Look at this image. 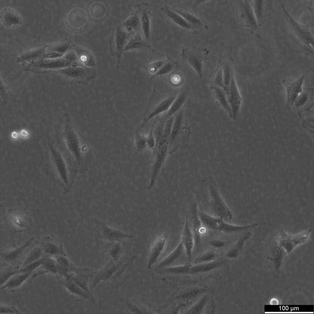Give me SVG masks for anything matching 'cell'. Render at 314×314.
<instances>
[{
	"label": "cell",
	"mask_w": 314,
	"mask_h": 314,
	"mask_svg": "<svg viewBox=\"0 0 314 314\" xmlns=\"http://www.w3.org/2000/svg\"><path fill=\"white\" fill-rule=\"evenodd\" d=\"M210 246L215 248L219 249L225 246L226 242L224 240L219 239H213L209 242Z\"/></svg>",
	"instance_id": "obj_62"
},
{
	"label": "cell",
	"mask_w": 314,
	"mask_h": 314,
	"mask_svg": "<svg viewBox=\"0 0 314 314\" xmlns=\"http://www.w3.org/2000/svg\"><path fill=\"white\" fill-rule=\"evenodd\" d=\"M312 231L311 229H309L295 234H291L281 229L276 237L280 245L287 253H289L297 246L307 240Z\"/></svg>",
	"instance_id": "obj_14"
},
{
	"label": "cell",
	"mask_w": 314,
	"mask_h": 314,
	"mask_svg": "<svg viewBox=\"0 0 314 314\" xmlns=\"http://www.w3.org/2000/svg\"><path fill=\"white\" fill-rule=\"evenodd\" d=\"M209 53V50L206 48L196 47L185 48L182 50L181 56L182 59L201 78L203 66L208 59Z\"/></svg>",
	"instance_id": "obj_11"
},
{
	"label": "cell",
	"mask_w": 314,
	"mask_h": 314,
	"mask_svg": "<svg viewBox=\"0 0 314 314\" xmlns=\"http://www.w3.org/2000/svg\"><path fill=\"white\" fill-rule=\"evenodd\" d=\"M179 63L178 61L170 58H168L165 63L151 77H161L166 75L177 69L179 67Z\"/></svg>",
	"instance_id": "obj_49"
},
{
	"label": "cell",
	"mask_w": 314,
	"mask_h": 314,
	"mask_svg": "<svg viewBox=\"0 0 314 314\" xmlns=\"http://www.w3.org/2000/svg\"><path fill=\"white\" fill-rule=\"evenodd\" d=\"M201 190L214 216L231 223L232 212L223 199L212 177L205 178L202 181Z\"/></svg>",
	"instance_id": "obj_4"
},
{
	"label": "cell",
	"mask_w": 314,
	"mask_h": 314,
	"mask_svg": "<svg viewBox=\"0 0 314 314\" xmlns=\"http://www.w3.org/2000/svg\"><path fill=\"white\" fill-rule=\"evenodd\" d=\"M17 270L9 269L1 271V286L6 283L12 276L17 273Z\"/></svg>",
	"instance_id": "obj_57"
},
{
	"label": "cell",
	"mask_w": 314,
	"mask_h": 314,
	"mask_svg": "<svg viewBox=\"0 0 314 314\" xmlns=\"http://www.w3.org/2000/svg\"><path fill=\"white\" fill-rule=\"evenodd\" d=\"M0 106L7 104L10 102H15L16 98L6 85L0 78Z\"/></svg>",
	"instance_id": "obj_47"
},
{
	"label": "cell",
	"mask_w": 314,
	"mask_h": 314,
	"mask_svg": "<svg viewBox=\"0 0 314 314\" xmlns=\"http://www.w3.org/2000/svg\"><path fill=\"white\" fill-rule=\"evenodd\" d=\"M34 239L32 237L21 246L12 249L1 251V257L3 261L9 264H15L21 257Z\"/></svg>",
	"instance_id": "obj_28"
},
{
	"label": "cell",
	"mask_w": 314,
	"mask_h": 314,
	"mask_svg": "<svg viewBox=\"0 0 314 314\" xmlns=\"http://www.w3.org/2000/svg\"><path fill=\"white\" fill-rule=\"evenodd\" d=\"M198 214L203 225L207 229L225 234L243 233L251 231L258 226L257 223L243 226L232 224L220 218L199 210Z\"/></svg>",
	"instance_id": "obj_6"
},
{
	"label": "cell",
	"mask_w": 314,
	"mask_h": 314,
	"mask_svg": "<svg viewBox=\"0 0 314 314\" xmlns=\"http://www.w3.org/2000/svg\"><path fill=\"white\" fill-rule=\"evenodd\" d=\"M180 241L184 248L186 257L189 263L191 262L193 250L194 245V237L185 217V223L183 230Z\"/></svg>",
	"instance_id": "obj_35"
},
{
	"label": "cell",
	"mask_w": 314,
	"mask_h": 314,
	"mask_svg": "<svg viewBox=\"0 0 314 314\" xmlns=\"http://www.w3.org/2000/svg\"><path fill=\"white\" fill-rule=\"evenodd\" d=\"M124 259H120L118 262L110 260L101 269L94 271L90 280V292L93 295L94 288L99 283L101 282L106 283L113 276L122 264Z\"/></svg>",
	"instance_id": "obj_18"
},
{
	"label": "cell",
	"mask_w": 314,
	"mask_h": 314,
	"mask_svg": "<svg viewBox=\"0 0 314 314\" xmlns=\"http://www.w3.org/2000/svg\"><path fill=\"white\" fill-rule=\"evenodd\" d=\"M151 47L150 42L146 40L142 32H138L132 35L124 52L148 48Z\"/></svg>",
	"instance_id": "obj_38"
},
{
	"label": "cell",
	"mask_w": 314,
	"mask_h": 314,
	"mask_svg": "<svg viewBox=\"0 0 314 314\" xmlns=\"http://www.w3.org/2000/svg\"><path fill=\"white\" fill-rule=\"evenodd\" d=\"M48 144L49 155L47 158V167H51V171L56 172L58 177L56 182L63 188V194H65L70 192L77 172L70 159L61 148L57 149L51 144Z\"/></svg>",
	"instance_id": "obj_2"
},
{
	"label": "cell",
	"mask_w": 314,
	"mask_h": 314,
	"mask_svg": "<svg viewBox=\"0 0 314 314\" xmlns=\"http://www.w3.org/2000/svg\"><path fill=\"white\" fill-rule=\"evenodd\" d=\"M194 237L195 248L198 249L200 247L202 236L204 234L207 229L203 225L198 214L197 203H191L188 210V214L185 215Z\"/></svg>",
	"instance_id": "obj_15"
},
{
	"label": "cell",
	"mask_w": 314,
	"mask_h": 314,
	"mask_svg": "<svg viewBox=\"0 0 314 314\" xmlns=\"http://www.w3.org/2000/svg\"><path fill=\"white\" fill-rule=\"evenodd\" d=\"M20 133L22 136L25 137H27L29 135L28 132L25 129L21 130Z\"/></svg>",
	"instance_id": "obj_63"
},
{
	"label": "cell",
	"mask_w": 314,
	"mask_h": 314,
	"mask_svg": "<svg viewBox=\"0 0 314 314\" xmlns=\"http://www.w3.org/2000/svg\"><path fill=\"white\" fill-rule=\"evenodd\" d=\"M147 149L153 152L155 149L156 145L155 140L154 136L153 128L150 130L148 135L146 136Z\"/></svg>",
	"instance_id": "obj_59"
},
{
	"label": "cell",
	"mask_w": 314,
	"mask_h": 314,
	"mask_svg": "<svg viewBox=\"0 0 314 314\" xmlns=\"http://www.w3.org/2000/svg\"><path fill=\"white\" fill-rule=\"evenodd\" d=\"M252 235L251 231L246 232L240 235L237 242L227 251L225 256L231 259L237 258L241 254L246 241Z\"/></svg>",
	"instance_id": "obj_36"
},
{
	"label": "cell",
	"mask_w": 314,
	"mask_h": 314,
	"mask_svg": "<svg viewBox=\"0 0 314 314\" xmlns=\"http://www.w3.org/2000/svg\"><path fill=\"white\" fill-rule=\"evenodd\" d=\"M178 92L168 95L161 94L154 89L149 99L144 115L143 122L138 129L140 130L154 117L167 111L175 99Z\"/></svg>",
	"instance_id": "obj_7"
},
{
	"label": "cell",
	"mask_w": 314,
	"mask_h": 314,
	"mask_svg": "<svg viewBox=\"0 0 314 314\" xmlns=\"http://www.w3.org/2000/svg\"><path fill=\"white\" fill-rule=\"evenodd\" d=\"M218 255L217 252L213 251H206L197 257L194 261V264H198L214 261L216 260Z\"/></svg>",
	"instance_id": "obj_53"
},
{
	"label": "cell",
	"mask_w": 314,
	"mask_h": 314,
	"mask_svg": "<svg viewBox=\"0 0 314 314\" xmlns=\"http://www.w3.org/2000/svg\"><path fill=\"white\" fill-rule=\"evenodd\" d=\"M73 47L79 61L82 64L89 67H94L96 65V61L90 52L74 44Z\"/></svg>",
	"instance_id": "obj_43"
},
{
	"label": "cell",
	"mask_w": 314,
	"mask_h": 314,
	"mask_svg": "<svg viewBox=\"0 0 314 314\" xmlns=\"http://www.w3.org/2000/svg\"><path fill=\"white\" fill-rule=\"evenodd\" d=\"M215 85L223 89V72L221 66L218 61L217 66L215 71L213 80Z\"/></svg>",
	"instance_id": "obj_56"
},
{
	"label": "cell",
	"mask_w": 314,
	"mask_h": 314,
	"mask_svg": "<svg viewBox=\"0 0 314 314\" xmlns=\"http://www.w3.org/2000/svg\"><path fill=\"white\" fill-rule=\"evenodd\" d=\"M210 295L205 294L186 312V314H201L204 310L209 299Z\"/></svg>",
	"instance_id": "obj_51"
},
{
	"label": "cell",
	"mask_w": 314,
	"mask_h": 314,
	"mask_svg": "<svg viewBox=\"0 0 314 314\" xmlns=\"http://www.w3.org/2000/svg\"><path fill=\"white\" fill-rule=\"evenodd\" d=\"M302 126L306 131L313 137V122L312 119H310L306 120L302 123Z\"/></svg>",
	"instance_id": "obj_61"
},
{
	"label": "cell",
	"mask_w": 314,
	"mask_h": 314,
	"mask_svg": "<svg viewBox=\"0 0 314 314\" xmlns=\"http://www.w3.org/2000/svg\"><path fill=\"white\" fill-rule=\"evenodd\" d=\"M48 45L38 44L34 46L24 52L16 59V61L23 64L32 62L42 59Z\"/></svg>",
	"instance_id": "obj_30"
},
{
	"label": "cell",
	"mask_w": 314,
	"mask_h": 314,
	"mask_svg": "<svg viewBox=\"0 0 314 314\" xmlns=\"http://www.w3.org/2000/svg\"><path fill=\"white\" fill-rule=\"evenodd\" d=\"M184 106L175 114L174 117L168 141L169 154H172L179 149L189 148V143L192 132L185 117Z\"/></svg>",
	"instance_id": "obj_5"
},
{
	"label": "cell",
	"mask_w": 314,
	"mask_h": 314,
	"mask_svg": "<svg viewBox=\"0 0 314 314\" xmlns=\"http://www.w3.org/2000/svg\"><path fill=\"white\" fill-rule=\"evenodd\" d=\"M132 34L126 32L120 25L117 27L114 32L113 42L115 53L118 59L117 66L124 49Z\"/></svg>",
	"instance_id": "obj_27"
},
{
	"label": "cell",
	"mask_w": 314,
	"mask_h": 314,
	"mask_svg": "<svg viewBox=\"0 0 314 314\" xmlns=\"http://www.w3.org/2000/svg\"><path fill=\"white\" fill-rule=\"evenodd\" d=\"M264 1L251 0L254 13L258 25H261L263 17L265 3Z\"/></svg>",
	"instance_id": "obj_50"
},
{
	"label": "cell",
	"mask_w": 314,
	"mask_h": 314,
	"mask_svg": "<svg viewBox=\"0 0 314 314\" xmlns=\"http://www.w3.org/2000/svg\"><path fill=\"white\" fill-rule=\"evenodd\" d=\"M120 26L125 31L131 34L141 32L139 14L136 9Z\"/></svg>",
	"instance_id": "obj_41"
},
{
	"label": "cell",
	"mask_w": 314,
	"mask_h": 314,
	"mask_svg": "<svg viewBox=\"0 0 314 314\" xmlns=\"http://www.w3.org/2000/svg\"><path fill=\"white\" fill-rule=\"evenodd\" d=\"M224 262L222 260L214 261L198 264H191L188 275H195L208 272L218 269L224 265Z\"/></svg>",
	"instance_id": "obj_37"
},
{
	"label": "cell",
	"mask_w": 314,
	"mask_h": 314,
	"mask_svg": "<svg viewBox=\"0 0 314 314\" xmlns=\"http://www.w3.org/2000/svg\"><path fill=\"white\" fill-rule=\"evenodd\" d=\"M151 6V4L149 3L143 2L137 4L136 6L140 17L141 32L146 40L149 42L152 16Z\"/></svg>",
	"instance_id": "obj_24"
},
{
	"label": "cell",
	"mask_w": 314,
	"mask_h": 314,
	"mask_svg": "<svg viewBox=\"0 0 314 314\" xmlns=\"http://www.w3.org/2000/svg\"><path fill=\"white\" fill-rule=\"evenodd\" d=\"M168 241V235L165 233H159L153 240L149 251L148 269H150L161 256L166 249Z\"/></svg>",
	"instance_id": "obj_22"
},
{
	"label": "cell",
	"mask_w": 314,
	"mask_h": 314,
	"mask_svg": "<svg viewBox=\"0 0 314 314\" xmlns=\"http://www.w3.org/2000/svg\"><path fill=\"white\" fill-rule=\"evenodd\" d=\"M38 242L45 256L52 257L66 255L61 240L55 236H46L39 239Z\"/></svg>",
	"instance_id": "obj_23"
},
{
	"label": "cell",
	"mask_w": 314,
	"mask_h": 314,
	"mask_svg": "<svg viewBox=\"0 0 314 314\" xmlns=\"http://www.w3.org/2000/svg\"><path fill=\"white\" fill-rule=\"evenodd\" d=\"M38 268L44 270L46 273H51L58 275L60 268L56 259L53 257L45 255L42 264Z\"/></svg>",
	"instance_id": "obj_46"
},
{
	"label": "cell",
	"mask_w": 314,
	"mask_h": 314,
	"mask_svg": "<svg viewBox=\"0 0 314 314\" xmlns=\"http://www.w3.org/2000/svg\"><path fill=\"white\" fill-rule=\"evenodd\" d=\"M44 254L42 249L40 245L34 247L30 251L25 258L20 268L38 260L44 256Z\"/></svg>",
	"instance_id": "obj_48"
},
{
	"label": "cell",
	"mask_w": 314,
	"mask_h": 314,
	"mask_svg": "<svg viewBox=\"0 0 314 314\" xmlns=\"http://www.w3.org/2000/svg\"><path fill=\"white\" fill-rule=\"evenodd\" d=\"M0 18L3 25L7 28H15L21 25L22 18L15 10L8 7L3 9L0 12Z\"/></svg>",
	"instance_id": "obj_32"
},
{
	"label": "cell",
	"mask_w": 314,
	"mask_h": 314,
	"mask_svg": "<svg viewBox=\"0 0 314 314\" xmlns=\"http://www.w3.org/2000/svg\"><path fill=\"white\" fill-rule=\"evenodd\" d=\"M11 136L14 139H17L18 137V133L16 132H13L11 134Z\"/></svg>",
	"instance_id": "obj_64"
},
{
	"label": "cell",
	"mask_w": 314,
	"mask_h": 314,
	"mask_svg": "<svg viewBox=\"0 0 314 314\" xmlns=\"http://www.w3.org/2000/svg\"><path fill=\"white\" fill-rule=\"evenodd\" d=\"M72 46L71 42L67 40H63L48 45L42 58H55L61 57L70 51Z\"/></svg>",
	"instance_id": "obj_29"
},
{
	"label": "cell",
	"mask_w": 314,
	"mask_h": 314,
	"mask_svg": "<svg viewBox=\"0 0 314 314\" xmlns=\"http://www.w3.org/2000/svg\"><path fill=\"white\" fill-rule=\"evenodd\" d=\"M125 244L122 241L107 242L105 245L104 250L111 260L118 262L125 248Z\"/></svg>",
	"instance_id": "obj_39"
},
{
	"label": "cell",
	"mask_w": 314,
	"mask_h": 314,
	"mask_svg": "<svg viewBox=\"0 0 314 314\" xmlns=\"http://www.w3.org/2000/svg\"><path fill=\"white\" fill-rule=\"evenodd\" d=\"M168 154V144L158 147L153 152L150 182L149 186L146 187L148 190L150 189L155 183L164 167Z\"/></svg>",
	"instance_id": "obj_19"
},
{
	"label": "cell",
	"mask_w": 314,
	"mask_h": 314,
	"mask_svg": "<svg viewBox=\"0 0 314 314\" xmlns=\"http://www.w3.org/2000/svg\"><path fill=\"white\" fill-rule=\"evenodd\" d=\"M167 59L164 54L152 50L151 56L144 68L146 72L152 76L160 69Z\"/></svg>",
	"instance_id": "obj_33"
},
{
	"label": "cell",
	"mask_w": 314,
	"mask_h": 314,
	"mask_svg": "<svg viewBox=\"0 0 314 314\" xmlns=\"http://www.w3.org/2000/svg\"><path fill=\"white\" fill-rule=\"evenodd\" d=\"M45 256L38 260L31 263L17 270V273H23L32 272L37 269L42 263L44 258Z\"/></svg>",
	"instance_id": "obj_55"
},
{
	"label": "cell",
	"mask_w": 314,
	"mask_h": 314,
	"mask_svg": "<svg viewBox=\"0 0 314 314\" xmlns=\"http://www.w3.org/2000/svg\"><path fill=\"white\" fill-rule=\"evenodd\" d=\"M308 96L307 93L303 91L296 101L293 108L298 109L304 105L308 101Z\"/></svg>",
	"instance_id": "obj_58"
},
{
	"label": "cell",
	"mask_w": 314,
	"mask_h": 314,
	"mask_svg": "<svg viewBox=\"0 0 314 314\" xmlns=\"http://www.w3.org/2000/svg\"><path fill=\"white\" fill-rule=\"evenodd\" d=\"M304 78L303 75L297 78L285 79L282 82L286 94L285 109H291L294 108L296 101L303 91L302 85Z\"/></svg>",
	"instance_id": "obj_21"
},
{
	"label": "cell",
	"mask_w": 314,
	"mask_h": 314,
	"mask_svg": "<svg viewBox=\"0 0 314 314\" xmlns=\"http://www.w3.org/2000/svg\"><path fill=\"white\" fill-rule=\"evenodd\" d=\"M56 73L79 84H85L93 79L97 73L94 68L71 66L60 69Z\"/></svg>",
	"instance_id": "obj_12"
},
{
	"label": "cell",
	"mask_w": 314,
	"mask_h": 314,
	"mask_svg": "<svg viewBox=\"0 0 314 314\" xmlns=\"http://www.w3.org/2000/svg\"><path fill=\"white\" fill-rule=\"evenodd\" d=\"M165 122L161 120L154 128H153V133L156 143L155 149L157 146L158 144L163 136L164 127Z\"/></svg>",
	"instance_id": "obj_54"
},
{
	"label": "cell",
	"mask_w": 314,
	"mask_h": 314,
	"mask_svg": "<svg viewBox=\"0 0 314 314\" xmlns=\"http://www.w3.org/2000/svg\"><path fill=\"white\" fill-rule=\"evenodd\" d=\"M97 236L99 239L107 242L122 241L127 239H132L133 236L126 234L121 231L108 226L104 222L94 219Z\"/></svg>",
	"instance_id": "obj_17"
},
{
	"label": "cell",
	"mask_w": 314,
	"mask_h": 314,
	"mask_svg": "<svg viewBox=\"0 0 314 314\" xmlns=\"http://www.w3.org/2000/svg\"><path fill=\"white\" fill-rule=\"evenodd\" d=\"M71 66L85 67L79 61L74 50H70L63 56L55 58H42L25 63L23 71L38 74L56 73L62 69Z\"/></svg>",
	"instance_id": "obj_3"
},
{
	"label": "cell",
	"mask_w": 314,
	"mask_h": 314,
	"mask_svg": "<svg viewBox=\"0 0 314 314\" xmlns=\"http://www.w3.org/2000/svg\"><path fill=\"white\" fill-rule=\"evenodd\" d=\"M189 88H185L178 92V94L168 110L165 113L162 119L166 121L174 115L185 104L189 96Z\"/></svg>",
	"instance_id": "obj_31"
},
{
	"label": "cell",
	"mask_w": 314,
	"mask_h": 314,
	"mask_svg": "<svg viewBox=\"0 0 314 314\" xmlns=\"http://www.w3.org/2000/svg\"><path fill=\"white\" fill-rule=\"evenodd\" d=\"M174 11L182 16L199 33L207 30L208 26L207 23L199 17L194 13L189 3L170 6Z\"/></svg>",
	"instance_id": "obj_16"
},
{
	"label": "cell",
	"mask_w": 314,
	"mask_h": 314,
	"mask_svg": "<svg viewBox=\"0 0 314 314\" xmlns=\"http://www.w3.org/2000/svg\"><path fill=\"white\" fill-rule=\"evenodd\" d=\"M207 291V289L203 288H190L180 292L175 296V298L183 300L192 299L205 293Z\"/></svg>",
	"instance_id": "obj_45"
},
{
	"label": "cell",
	"mask_w": 314,
	"mask_h": 314,
	"mask_svg": "<svg viewBox=\"0 0 314 314\" xmlns=\"http://www.w3.org/2000/svg\"><path fill=\"white\" fill-rule=\"evenodd\" d=\"M159 15L172 27L183 32L193 34H199L198 32L182 16L173 10L167 5L161 7Z\"/></svg>",
	"instance_id": "obj_13"
},
{
	"label": "cell",
	"mask_w": 314,
	"mask_h": 314,
	"mask_svg": "<svg viewBox=\"0 0 314 314\" xmlns=\"http://www.w3.org/2000/svg\"><path fill=\"white\" fill-rule=\"evenodd\" d=\"M227 98L232 111V119L235 120L239 115L242 103V98L236 84L235 71L232 74Z\"/></svg>",
	"instance_id": "obj_25"
},
{
	"label": "cell",
	"mask_w": 314,
	"mask_h": 314,
	"mask_svg": "<svg viewBox=\"0 0 314 314\" xmlns=\"http://www.w3.org/2000/svg\"><path fill=\"white\" fill-rule=\"evenodd\" d=\"M134 147L140 153L144 152L147 149L146 136L141 134L138 129L135 132Z\"/></svg>",
	"instance_id": "obj_52"
},
{
	"label": "cell",
	"mask_w": 314,
	"mask_h": 314,
	"mask_svg": "<svg viewBox=\"0 0 314 314\" xmlns=\"http://www.w3.org/2000/svg\"><path fill=\"white\" fill-rule=\"evenodd\" d=\"M4 224L12 234L24 232L31 229V216L23 207L10 209L4 217Z\"/></svg>",
	"instance_id": "obj_8"
},
{
	"label": "cell",
	"mask_w": 314,
	"mask_h": 314,
	"mask_svg": "<svg viewBox=\"0 0 314 314\" xmlns=\"http://www.w3.org/2000/svg\"><path fill=\"white\" fill-rule=\"evenodd\" d=\"M185 254H186L184 248L180 241L176 248L161 261L157 267L159 268H167L174 266V265L178 266L179 262L183 259Z\"/></svg>",
	"instance_id": "obj_34"
},
{
	"label": "cell",
	"mask_w": 314,
	"mask_h": 314,
	"mask_svg": "<svg viewBox=\"0 0 314 314\" xmlns=\"http://www.w3.org/2000/svg\"><path fill=\"white\" fill-rule=\"evenodd\" d=\"M61 120L59 133L60 147L70 159L77 172L82 174L91 166L92 154L89 144L75 127L67 112Z\"/></svg>",
	"instance_id": "obj_1"
},
{
	"label": "cell",
	"mask_w": 314,
	"mask_h": 314,
	"mask_svg": "<svg viewBox=\"0 0 314 314\" xmlns=\"http://www.w3.org/2000/svg\"><path fill=\"white\" fill-rule=\"evenodd\" d=\"M217 105L222 108L232 119V112L227 97L223 89L216 85L211 87Z\"/></svg>",
	"instance_id": "obj_40"
},
{
	"label": "cell",
	"mask_w": 314,
	"mask_h": 314,
	"mask_svg": "<svg viewBox=\"0 0 314 314\" xmlns=\"http://www.w3.org/2000/svg\"><path fill=\"white\" fill-rule=\"evenodd\" d=\"M135 256L124 259L115 274L106 284L113 289L118 288L123 284L127 279L132 264L136 258Z\"/></svg>",
	"instance_id": "obj_26"
},
{
	"label": "cell",
	"mask_w": 314,
	"mask_h": 314,
	"mask_svg": "<svg viewBox=\"0 0 314 314\" xmlns=\"http://www.w3.org/2000/svg\"><path fill=\"white\" fill-rule=\"evenodd\" d=\"M281 5L285 20L295 40L309 54L313 52L314 37L307 26L298 23L290 15L281 2Z\"/></svg>",
	"instance_id": "obj_9"
},
{
	"label": "cell",
	"mask_w": 314,
	"mask_h": 314,
	"mask_svg": "<svg viewBox=\"0 0 314 314\" xmlns=\"http://www.w3.org/2000/svg\"><path fill=\"white\" fill-rule=\"evenodd\" d=\"M0 314H19V311L15 307L10 305L0 304Z\"/></svg>",
	"instance_id": "obj_60"
},
{
	"label": "cell",
	"mask_w": 314,
	"mask_h": 314,
	"mask_svg": "<svg viewBox=\"0 0 314 314\" xmlns=\"http://www.w3.org/2000/svg\"><path fill=\"white\" fill-rule=\"evenodd\" d=\"M32 272L16 273L1 286L3 289H14L21 286L31 276Z\"/></svg>",
	"instance_id": "obj_42"
},
{
	"label": "cell",
	"mask_w": 314,
	"mask_h": 314,
	"mask_svg": "<svg viewBox=\"0 0 314 314\" xmlns=\"http://www.w3.org/2000/svg\"><path fill=\"white\" fill-rule=\"evenodd\" d=\"M60 268L58 275L63 276L74 272L77 266H75L67 257L66 255H59L55 257Z\"/></svg>",
	"instance_id": "obj_44"
},
{
	"label": "cell",
	"mask_w": 314,
	"mask_h": 314,
	"mask_svg": "<svg viewBox=\"0 0 314 314\" xmlns=\"http://www.w3.org/2000/svg\"><path fill=\"white\" fill-rule=\"evenodd\" d=\"M57 278L60 284L78 301L90 304L94 303V297L75 283L67 275H58Z\"/></svg>",
	"instance_id": "obj_20"
},
{
	"label": "cell",
	"mask_w": 314,
	"mask_h": 314,
	"mask_svg": "<svg viewBox=\"0 0 314 314\" xmlns=\"http://www.w3.org/2000/svg\"><path fill=\"white\" fill-rule=\"evenodd\" d=\"M236 17L244 29L259 37V26L254 13L251 1H236Z\"/></svg>",
	"instance_id": "obj_10"
}]
</instances>
